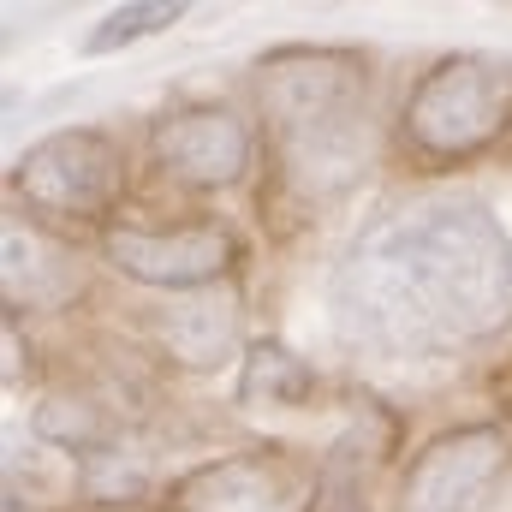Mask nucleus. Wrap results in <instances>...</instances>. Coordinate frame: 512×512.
<instances>
[{
    "label": "nucleus",
    "instance_id": "f257e3e1",
    "mask_svg": "<svg viewBox=\"0 0 512 512\" xmlns=\"http://www.w3.org/2000/svg\"><path fill=\"white\" fill-rule=\"evenodd\" d=\"M334 334L376 358H435L512 322V239L477 197H417L358 227L328 274Z\"/></svg>",
    "mask_w": 512,
    "mask_h": 512
},
{
    "label": "nucleus",
    "instance_id": "f03ea898",
    "mask_svg": "<svg viewBox=\"0 0 512 512\" xmlns=\"http://www.w3.org/2000/svg\"><path fill=\"white\" fill-rule=\"evenodd\" d=\"M364 96H370V72L358 48L286 42L256 60V108L274 143V161L304 197H334L364 173L370 161Z\"/></svg>",
    "mask_w": 512,
    "mask_h": 512
},
{
    "label": "nucleus",
    "instance_id": "7ed1b4c3",
    "mask_svg": "<svg viewBox=\"0 0 512 512\" xmlns=\"http://www.w3.org/2000/svg\"><path fill=\"white\" fill-rule=\"evenodd\" d=\"M405 143L423 161H471L512 131V54H447L405 96Z\"/></svg>",
    "mask_w": 512,
    "mask_h": 512
},
{
    "label": "nucleus",
    "instance_id": "20e7f679",
    "mask_svg": "<svg viewBox=\"0 0 512 512\" xmlns=\"http://www.w3.org/2000/svg\"><path fill=\"white\" fill-rule=\"evenodd\" d=\"M120 185H126V149L102 126L48 131L12 161V191L36 215L60 221H102L120 203Z\"/></svg>",
    "mask_w": 512,
    "mask_h": 512
},
{
    "label": "nucleus",
    "instance_id": "39448f33",
    "mask_svg": "<svg viewBox=\"0 0 512 512\" xmlns=\"http://www.w3.org/2000/svg\"><path fill=\"white\" fill-rule=\"evenodd\" d=\"M512 465V435L501 423H465L435 435L399 483V512H483Z\"/></svg>",
    "mask_w": 512,
    "mask_h": 512
},
{
    "label": "nucleus",
    "instance_id": "423d86ee",
    "mask_svg": "<svg viewBox=\"0 0 512 512\" xmlns=\"http://www.w3.org/2000/svg\"><path fill=\"white\" fill-rule=\"evenodd\" d=\"M102 256L137 280V286H161V292H203L215 286L233 256L239 239L221 221H185V227H108L102 233Z\"/></svg>",
    "mask_w": 512,
    "mask_h": 512
},
{
    "label": "nucleus",
    "instance_id": "0eeeda50",
    "mask_svg": "<svg viewBox=\"0 0 512 512\" xmlns=\"http://www.w3.org/2000/svg\"><path fill=\"white\" fill-rule=\"evenodd\" d=\"M322 489L316 471L286 459L280 447L233 453L215 465H197L173 483V512H316Z\"/></svg>",
    "mask_w": 512,
    "mask_h": 512
},
{
    "label": "nucleus",
    "instance_id": "6e6552de",
    "mask_svg": "<svg viewBox=\"0 0 512 512\" xmlns=\"http://www.w3.org/2000/svg\"><path fill=\"white\" fill-rule=\"evenodd\" d=\"M149 143H155V161L197 191L239 185L251 167V126L233 108H173L155 120Z\"/></svg>",
    "mask_w": 512,
    "mask_h": 512
},
{
    "label": "nucleus",
    "instance_id": "1a4fd4ad",
    "mask_svg": "<svg viewBox=\"0 0 512 512\" xmlns=\"http://www.w3.org/2000/svg\"><path fill=\"white\" fill-rule=\"evenodd\" d=\"M0 292H6V310H66L84 292V268L42 227L6 221V233H0Z\"/></svg>",
    "mask_w": 512,
    "mask_h": 512
},
{
    "label": "nucleus",
    "instance_id": "9d476101",
    "mask_svg": "<svg viewBox=\"0 0 512 512\" xmlns=\"http://www.w3.org/2000/svg\"><path fill=\"white\" fill-rule=\"evenodd\" d=\"M155 340L185 370H215L239 346V298L233 292H215V286L179 292V298H167L155 310Z\"/></svg>",
    "mask_w": 512,
    "mask_h": 512
},
{
    "label": "nucleus",
    "instance_id": "9b49d317",
    "mask_svg": "<svg viewBox=\"0 0 512 512\" xmlns=\"http://www.w3.org/2000/svg\"><path fill=\"white\" fill-rule=\"evenodd\" d=\"M316 393V370L286 340H256L239 370V405H304Z\"/></svg>",
    "mask_w": 512,
    "mask_h": 512
},
{
    "label": "nucleus",
    "instance_id": "f8f14e48",
    "mask_svg": "<svg viewBox=\"0 0 512 512\" xmlns=\"http://www.w3.org/2000/svg\"><path fill=\"white\" fill-rule=\"evenodd\" d=\"M30 429H36V441H48V447H60V453H78V459H96V453L120 447V441H114L108 411H102L96 399H72V393H60V399L36 405Z\"/></svg>",
    "mask_w": 512,
    "mask_h": 512
},
{
    "label": "nucleus",
    "instance_id": "ddd939ff",
    "mask_svg": "<svg viewBox=\"0 0 512 512\" xmlns=\"http://www.w3.org/2000/svg\"><path fill=\"white\" fill-rule=\"evenodd\" d=\"M185 18V0H131V6H114L96 30H84V54L96 60V54H120L131 42H143V36H161V30H173Z\"/></svg>",
    "mask_w": 512,
    "mask_h": 512
},
{
    "label": "nucleus",
    "instance_id": "4468645a",
    "mask_svg": "<svg viewBox=\"0 0 512 512\" xmlns=\"http://www.w3.org/2000/svg\"><path fill=\"white\" fill-rule=\"evenodd\" d=\"M143 489H149V471L137 465V453L108 447V453L84 459V495H90V501H102V507H131Z\"/></svg>",
    "mask_w": 512,
    "mask_h": 512
}]
</instances>
